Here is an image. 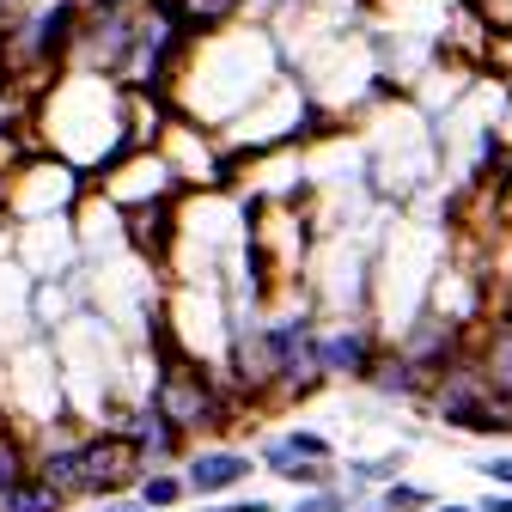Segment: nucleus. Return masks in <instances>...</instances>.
Masks as SVG:
<instances>
[{
	"label": "nucleus",
	"instance_id": "nucleus-1",
	"mask_svg": "<svg viewBox=\"0 0 512 512\" xmlns=\"http://www.w3.org/2000/svg\"><path fill=\"white\" fill-rule=\"evenodd\" d=\"M135 458H141L135 439H92V445H74V452H49L43 482H55V488H116V482L135 476Z\"/></svg>",
	"mask_w": 512,
	"mask_h": 512
},
{
	"label": "nucleus",
	"instance_id": "nucleus-2",
	"mask_svg": "<svg viewBox=\"0 0 512 512\" xmlns=\"http://www.w3.org/2000/svg\"><path fill=\"white\" fill-rule=\"evenodd\" d=\"M159 409H165V421L183 433V427H202V421H214V384L202 378V372H189V366H165V384H159Z\"/></svg>",
	"mask_w": 512,
	"mask_h": 512
},
{
	"label": "nucleus",
	"instance_id": "nucleus-3",
	"mask_svg": "<svg viewBox=\"0 0 512 512\" xmlns=\"http://www.w3.org/2000/svg\"><path fill=\"white\" fill-rule=\"evenodd\" d=\"M244 476H250L244 452H202L196 464H189V488H196V494H220V488H232Z\"/></svg>",
	"mask_w": 512,
	"mask_h": 512
},
{
	"label": "nucleus",
	"instance_id": "nucleus-4",
	"mask_svg": "<svg viewBox=\"0 0 512 512\" xmlns=\"http://www.w3.org/2000/svg\"><path fill=\"white\" fill-rule=\"evenodd\" d=\"M74 19H80L74 0H61V7L37 13V19H31V55H37V61H49V49H61V37L74 31Z\"/></svg>",
	"mask_w": 512,
	"mask_h": 512
},
{
	"label": "nucleus",
	"instance_id": "nucleus-5",
	"mask_svg": "<svg viewBox=\"0 0 512 512\" xmlns=\"http://www.w3.org/2000/svg\"><path fill=\"white\" fill-rule=\"evenodd\" d=\"M317 360H324L330 372H366V336L360 330H342L330 342H317Z\"/></svg>",
	"mask_w": 512,
	"mask_h": 512
},
{
	"label": "nucleus",
	"instance_id": "nucleus-6",
	"mask_svg": "<svg viewBox=\"0 0 512 512\" xmlns=\"http://www.w3.org/2000/svg\"><path fill=\"white\" fill-rule=\"evenodd\" d=\"M0 506L7 512H55V482H19Z\"/></svg>",
	"mask_w": 512,
	"mask_h": 512
},
{
	"label": "nucleus",
	"instance_id": "nucleus-7",
	"mask_svg": "<svg viewBox=\"0 0 512 512\" xmlns=\"http://www.w3.org/2000/svg\"><path fill=\"white\" fill-rule=\"evenodd\" d=\"M177 494H183V482H177V476H147V482H141V500H147L153 512H159V506H171Z\"/></svg>",
	"mask_w": 512,
	"mask_h": 512
},
{
	"label": "nucleus",
	"instance_id": "nucleus-8",
	"mask_svg": "<svg viewBox=\"0 0 512 512\" xmlns=\"http://www.w3.org/2000/svg\"><path fill=\"white\" fill-rule=\"evenodd\" d=\"M13 488H19V445L0 439V500H7Z\"/></svg>",
	"mask_w": 512,
	"mask_h": 512
},
{
	"label": "nucleus",
	"instance_id": "nucleus-9",
	"mask_svg": "<svg viewBox=\"0 0 512 512\" xmlns=\"http://www.w3.org/2000/svg\"><path fill=\"white\" fill-rule=\"evenodd\" d=\"M427 494L421 488H384V512H421Z\"/></svg>",
	"mask_w": 512,
	"mask_h": 512
},
{
	"label": "nucleus",
	"instance_id": "nucleus-10",
	"mask_svg": "<svg viewBox=\"0 0 512 512\" xmlns=\"http://www.w3.org/2000/svg\"><path fill=\"white\" fill-rule=\"evenodd\" d=\"M299 512H342V494H311L299 500Z\"/></svg>",
	"mask_w": 512,
	"mask_h": 512
},
{
	"label": "nucleus",
	"instance_id": "nucleus-11",
	"mask_svg": "<svg viewBox=\"0 0 512 512\" xmlns=\"http://www.w3.org/2000/svg\"><path fill=\"white\" fill-rule=\"evenodd\" d=\"M482 470H488V482H506V488H512V458H488Z\"/></svg>",
	"mask_w": 512,
	"mask_h": 512
},
{
	"label": "nucleus",
	"instance_id": "nucleus-12",
	"mask_svg": "<svg viewBox=\"0 0 512 512\" xmlns=\"http://www.w3.org/2000/svg\"><path fill=\"white\" fill-rule=\"evenodd\" d=\"M482 512H512V494H488V500H482Z\"/></svg>",
	"mask_w": 512,
	"mask_h": 512
},
{
	"label": "nucleus",
	"instance_id": "nucleus-13",
	"mask_svg": "<svg viewBox=\"0 0 512 512\" xmlns=\"http://www.w3.org/2000/svg\"><path fill=\"white\" fill-rule=\"evenodd\" d=\"M220 512H269L263 500H238V506H220Z\"/></svg>",
	"mask_w": 512,
	"mask_h": 512
},
{
	"label": "nucleus",
	"instance_id": "nucleus-14",
	"mask_svg": "<svg viewBox=\"0 0 512 512\" xmlns=\"http://www.w3.org/2000/svg\"><path fill=\"white\" fill-rule=\"evenodd\" d=\"M433 512H470V506H433Z\"/></svg>",
	"mask_w": 512,
	"mask_h": 512
},
{
	"label": "nucleus",
	"instance_id": "nucleus-15",
	"mask_svg": "<svg viewBox=\"0 0 512 512\" xmlns=\"http://www.w3.org/2000/svg\"><path fill=\"white\" fill-rule=\"evenodd\" d=\"M147 512H153V506H147Z\"/></svg>",
	"mask_w": 512,
	"mask_h": 512
}]
</instances>
